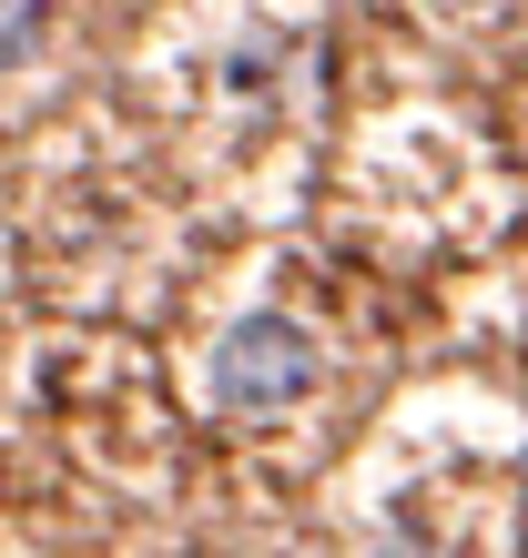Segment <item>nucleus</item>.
Instances as JSON below:
<instances>
[{"label":"nucleus","instance_id":"obj_1","mask_svg":"<svg viewBox=\"0 0 528 558\" xmlns=\"http://www.w3.org/2000/svg\"><path fill=\"white\" fill-rule=\"evenodd\" d=\"M315 376H325V355L315 336L295 315H244V325H224V345H214V407L224 416H285V407H305L315 397Z\"/></svg>","mask_w":528,"mask_h":558},{"label":"nucleus","instance_id":"obj_2","mask_svg":"<svg viewBox=\"0 0 528 558\" xmlns=\"http://www.w3.org/2000/svg\"><path fill=\"white\" fill-rule=\"evenodd\" d=\"M41 31H51V0H0V72L41 51Z\"/></svg>","mask_w":528,"mask_h":558},{"label":"nucleus","instance_id":"obj_3","mask_svg":"<svg viewBox=\"0 0 528 558\" xmlns=\"http://www.w3.org/2000/svg\"><path fill=\"white\" fill-rule=\"evenodd\" d=\"M447 11H488V0H447Z\"/></svg>","mask_w":528,"mask_h":558}]
</instances>
